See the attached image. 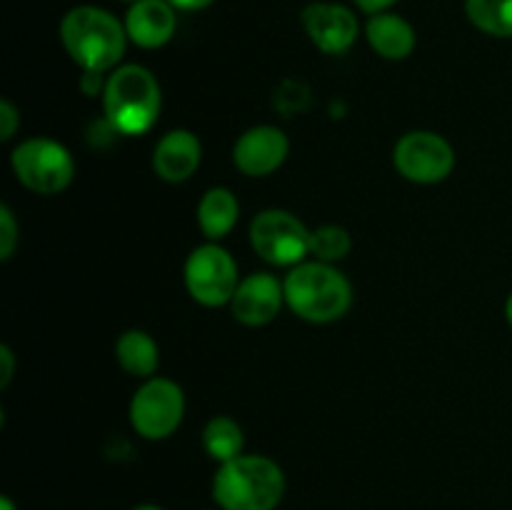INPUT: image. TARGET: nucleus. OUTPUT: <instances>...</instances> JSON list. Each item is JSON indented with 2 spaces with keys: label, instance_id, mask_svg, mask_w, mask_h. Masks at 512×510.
<instances>
[{
  "label": "nucleus",
  "instance_id": "11",
  "mask_svg": "<svg viewBox=\"0 0 512 510\" xmlns=\"http://www.w3.org/2000/svg\"><path fill=\"white\" fill-rule=\"evenodd\" d=\"M290 153L288 135L275 125H255L233 145V163L248 178H265L285 163Z\"/></svg>",
  "mask_w": 512,
  "mask_h": 510
},
{
  "label": "nucleus",
  "instance_id": "14",
  "mask_svg": "<svg viewBox=\"0 0 512 510\" xmlns=\"http://www.w3.org/2000/svg\"><path fill=\"white\" fill-rule=\"evenodd\" d=\"M125 33L138 48L155 50L170 43L178 28L175 8L168 0H135L125 13Z\"/></svg>",
  "mask_w": 512,
  "mask_h": 510
},
{
  "label": "nucleus",
  "instance_id": "9",
  "mask_svg": "<svg viewBox=\"0 0 512 510\" xmlns=\"http://www.w3.org/2000/svg\"><path fill=\"white\" fill-rule=\"evenodd\" d=\"M393 163L395 170L410 183H443L455 168V150L440 133L413 130L395 143Z\"/></svg>",
  "mask_w": 512,
  "mask_h": 510
},
{
  "label": "nucleus",
  "instance_id": "16",
  "mask_svg": "<svg viewBox=\"0 0 512 510\" xmlns=\"http://www.w3.org/2000/svg\"><path fill=\"white\" fill-rule=\"evenodd\" d=\"M240 218V203L230 188H210L198 203V225L208 240H220L235 228Z\"/></svg>",
  "mask_w": 512,
  "mask_h": 510
},
{
  "label": "nucleus",
  "instance_id": "29",
  "mask_svg": "<svg viewBox=\"0 0 512 510\" xmlns=\"http://www.w3.org/2000/svg\"><path fill=\"white\" fill-rule=\"evenodd\" d=\"M125 3H135V0H125Z\"/></svg>",
  "mask_w": 512,
  "mask_h": 510
},
{
  "label": "nucleus",
  "instance_id": "7",
  "mask_svg": "<svg viewBox=\"0 0 512 510\" xmlns=\"http://www.w3.org/2000/svg\"><path fill=\"white\" fill-rule=\"evenodd\" d=\"M185 418V393L175 380L148 378L130 400V423L145 440H165Z\"/></svg>",
  "mask_w": 512,
  "mask_h": 510
},
{
  "label": "nucleus",
  "instance_id": "12",
  "mask_svg": "<svg viewBox=\"0 0 512 510\" xmlns=\"http://www.w3.org/2000/svg\"><path fill=\"white\" fill-rule=\"evenodd\" d=\"M285 305V288L273 273H253L240 280L230 308L238 323L260 328L278 318Z\"/></svg>",
  "mask_w": 512,
  "mask_h": 510
},
{
  "label": "nucleus",
  "instance_id": "28",
  "mask_svg": "<svg viewBox=\"0 0 512 510\" xmlns=\"http://www.w3.org/2000/svg\"><path fill=\"white\" fill-rule=\"evenodd\" d=\"M133 510H165V508H160V505L155 503H143V505H135Z\"/></svg>",
  "mask_w": 512,
  "mask_h": 510
},
{
  "label": "nucleus",
  "instance_id": "1",
  "mask_svg": "<svg viewBox=\"0 0 512 510\" xmlns=\"http://www.w3.org/2000/svg\"><path fill=\"white\" fill-rule=\"evenodd\" d=\"M60 43L85 73L103 75L118 68L128 45V33L125 23L108 10L78 5L60 20Z\"/></svg>",
  "mask_w": 512,
  "mask_h": 510
},
{
  "label": "nucleus",
  "instance_id": "10",
  "mask_svg": "<svg viewBox=\"0 0 512 510\" xmlns=\"http://www.w3.org/2000/svg\"><path fill=\"white\" fill-rule=\"evenodd\" d=\"M305 33L318 50L328 55H343L355 45L360 33L358 18L340 3H310L300 13Z\"/></svg>",
  "mask_w": 512,
  "mask_h": 510
},
{
  "label": "nucleus",
  "instance_id": "8",
  "mask_svg": "<svg viewBox=\"0 0 512 510\" xmlns=\"http://www.w3.org/2000/svg\"><path fill=\"white\" fill-rule=\"evenodd\" d=\"M250 243L265 263L295 268L310 253V230L288 210L268 208L250 223Z\"/></svg>",
  "mask_w": 512,
  "mask_h": 510
},
{
  "label": "nucleus",
  "instance_id": "23",
  "mask_svg": "<svg viewBox=\"0 0 512 510\" xmlns=\"http://www.w3.org/2000/svg\"><path fill=\"white\" fill-rule=\"evenodd\" d=\"M0 365H3V370H0V388H8L10 378H13V370H15V358H13V353H10L8 345H3V348H0Z\"/></svg>",
  "mask_w": 512,
  "mask_h": 510
},
{
  "label": "nucleus",
  "instance_id": "5",
  "mask_svg": "<svg viewBox=\"0 0 512 510\" xmlns=\"http://www.w3.org/2000/svg\"><path fill=\"white\" fill-rule=\"evenodd\" d=\"M10 165L20 183L38 195H58L73 183L75 160L53 138H28L15 145Z\"/></svg>",
  "mask_w": 512,
  "mask_h": 510
},
{
  "label": "nucleus",
  "instance_id": "17",
  "mask_svg": "<svg viewBox=\"0 0 512 510\" xmlns=\"http://www.w3.org/2000/svg\"><path fill=\"white\" fill-rule=\"evenodd\" d=\"M115 360L133 378H153L160 365V348L145 330H125L115 343Z\"/></svg>",
  "mask_w": 512,
  "mask_h": 510
},
{
  "label": "nucleus",
  "instance_id": "25",
  "mask_svg": "<svg viewBox=\"0 0 512 510\" xmlns=\"http://www.w3.org/2000/svg\"><path fill=\"white\" fill-rule=\"evenodd\" d=\"M175 10H203L213 5L215 0H168Z\"/></svg>",
  "mask_w": 512,
  "mask_h": 510
},
{
  "label": "nucleus",
  "instance_id": "27",
  "mask_svg": "<svg viewBox=\"0 0 512 510\" xmlns=\"http://www.w3.org/2000/svg\"><path fill=\"white\" fill-rule=\"evenodd\" d=\"M505 318H508V323H510V328H512V293H510L508 303H505Z\"/></svg>",
  "mask_w": 512,
  "mask_h": 510
},
{
  "label": "nucleus",
  "instance_id": "20",
  "mask_svg": "<svg viewBox=\"0 0 512 510\" xmlns=\"http://www.w3.org/2000/svg\"><path fill=\"white\" fill-rule=\"evenodd\" d=\"M353 240L350 233L340 225H323V228L310 230V255L320 263L335 265L338 260L348 258Z\"/></svg>",
  "mask_w": 512,
  "mask_h": 510
},
{
  "label": "nucleus",
  "instance_id": "15",
  "mask_svg": "<svg viewBox=\"0 0 512 510\" xmlns=\"http://www.w3.org/2000/svg\"><path fill=\"white\" fill-rule=\"evenodd\" d=\"M365 38L370 48L385 60H405L415 50V30L405 18L395 13L370 15L365 23Z\"/></svg>",
  "mask_w": 512,
  "mask_h": 510
},
{
  "label": "nucleus",
  "instance_id": "26",
  "mask_svg": "<svg viewBox=\"0 0 512 510\" xmlns=\"http://www.w3.org/2000/svg\"><path fill=\"white\" fill-rule=\"evenodd\" d=\"M0 510H18V505H15L8 495H0Z\"/></svg>",
  "mask_w": 512,
  "mask_h": 510
},
{
  "label": "nucleus",
  "instance_id": "4",
  "mask_svg": "<svg viewBox=\"0 0 512 510\" xmlns=\"http://www.w3.org/2000/svg\"><path fill=\"white\" fill-rule=\"evenodd\" d=\"M105 118L118 133L143 135L158 120L163 108V93L143 65H120L108 75L103 85Z\"/></svg>",
  "mask_w": 512,
  "mask_h": 510
},
{
  "label": "nucleus",
  "instance_id": "22",
  "mask_svg": "<svg viewBox=\"0 0 512 510\" xmlns=\"http://www.w3.org/2000/svg\"><path fill=\"white\" fill-rule=\"evenodd\" d=\"M20 128V113L10 100H0V140H10Z\"/></svg>",
  "mask_w": 512,
  "mask_h": 510
},
{
  "label": "nucleus",
  "instance_id": "2",
  "mask_svg": "<svg viewBox=\"0 0 512 510\" xmlns=\"http://www.w3.org/2000/svg\"><path fill=\"white\" fill-rule=\"evenodd\" d=\"M285 498V473L268 455H238L213 475L220 510H275Z\"/></svg>",
  "mask_w": 512,
  "mask_h": 510
},
{
  "label": "nucleus",
  "instance_id": "19",
  "mask_svg": "<svg viewBox=\"0 0 512 510\" xmlns=\"http://www.w3.org/2000/svg\"><path fill=\"white\" fill-rule=\"evenodd\" d=\"M470 23L493 38H512V0H465Z\"/></svg>",
  "mask_w": 512,
  "mask_h": 510
},
{
  "label": "nucleus",
  "instance_id": "24",
  "mask_svg": "<svg viewBox=\"0 0 512 510\" xmlns=\"http://www.w3.org/2000/svg\"><path fill=\"white\" fill-rule=\"evenodd\" d=\"M353 3L358 5V8L363 10V13L378 15V13H385V10H388V8H393V5L398 3V0H353Z\"/></svg>",
  "mask_w": 512,
  "mask_h": 510
},
{
  "label": "nucleus",
  "instance_id": "18",
  "mask_svg": "<svg viewBox=\"0 0 512 510\" xmlns=\"http://www.w3.org/2000/svg\"><path fill=\"white\" fill-rule=\"evenodd\" d=\"M200 440H203L205 453L220 465L243 455L245 448L243 428L233 418H228V415H215V418H210L205 423Z\"/></svg>",
  "mask_w": 512,
  "mask_h": 510
},
{
  "label": "nucleus",
  "instance_id": "3",
  "mask_svg": "<svg viewBox=\"0 0 512 510\" xmlns=\"http://www.w3.org/2000/svg\"><path fill=\"white\" fill-rule=\"evenodd\" d=\"M285 305L308 323L325 325L343 318L353 305V285L335 265L310 260L285 275Z\"/></svg>",
  "mask_w": 512,
  "mask_h": 510
},
{
  "label": "nucleus",
  "instance_id": "13",
  "mask_svg": "<svg viewBox=\"0 0 512 510\" xmlns=\"http://www.w3.org/2000/svg\"><path fill=\"white\" fill-rule=\"evenodd\" d=\"M203 160L200 138L190 130L178 128L165 133L153 150V170L165 183H185L193 178Z\"/></svg>",
  "mask_w": 512,
  "mask_h": 510
},
{
  "label": "nucleus",
  "instance_id": "21",
  "mask_svg": "<svg viewBox=\"0 0 512 510\" xmlns=\"http://www.w3.org/2000/svg\"><path fill=\"white\" fill-rule=\"evenodd\" d=\"M18 223L8 205H0V258L8 260L18 245Z\"/></svg>",
  "mask_w": 512,
  "mask_h": 510
},
{
  "label": "nucleus",
  "instance_id": "6",
  "mask_svg": "<svg viewBox=\"0 0 512 510\" xmlns=\"http://www.w3.org/2000/svg\"><path fill=\"white\" fill-rule=\"evenodd\" d=\"M183 280L190 298L205 308H220V305L230 303L240 285L238 265H235L233 255L213 240L198 245L188 255Z\"/></svg>",
  "mask_w": 512,
  "mask_h": 510
}]
</instances>
